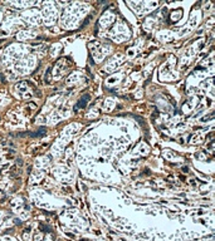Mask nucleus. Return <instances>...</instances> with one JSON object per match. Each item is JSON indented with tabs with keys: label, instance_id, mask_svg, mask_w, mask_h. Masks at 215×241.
<instances>
[{
	"label": "nucleus",
	"instance_id": "1",
	"mask_svg": "<svg viewBox=\"0 0 215 241\" xmlns=\"http://www.w3.org/2000/svg\"><path fill=\"white\" fill-rule=\"evenodd\" d=\"M88 99H89V97H88V96H86L84 98H82V99H81L82 102L78 104V107H84V105L87 104V102H88Z\"/></svg>",
	"mask_w": 215,
	"mask_h": 241
}]
</instances>
